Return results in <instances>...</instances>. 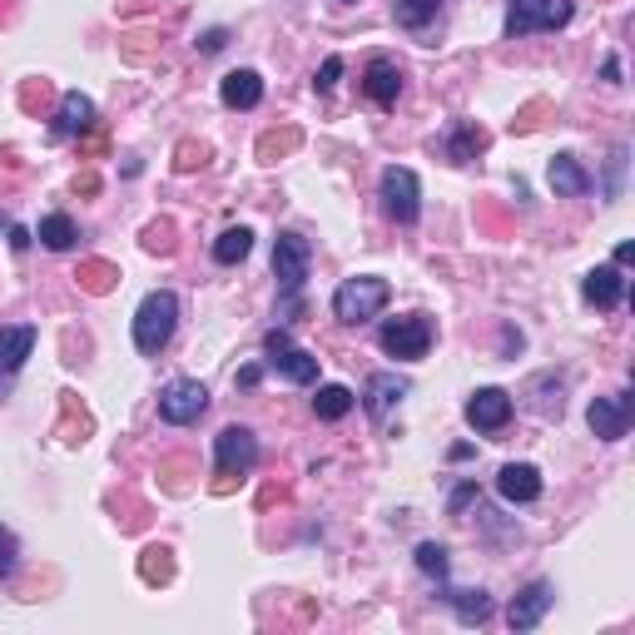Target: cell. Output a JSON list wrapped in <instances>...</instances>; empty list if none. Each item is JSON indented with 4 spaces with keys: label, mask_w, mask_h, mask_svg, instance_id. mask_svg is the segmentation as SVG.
<instances>
[{
    "label": "cell",
    "mask_w": 635,
    "mask_h": 635,
    "mask_svg": "<svg viewBox=\"0 0 635 635\" xmlns=\"http://www.w3.org/2000/svg\"><path fill=\"white\" fill-rule=\"evenodd\" d=\"M174 328H179V298H174L169 288L144 293V303L134 308V348H139L144 358H159V353L169 348Z\"/></svg>",
    "instance_id": "1"
},
{
    "label": "cell",
    "mask_w": 635,
    "mask_h": 635,
    "mask_svg": "<svg viewBox=\"0 0 635 635\" xmlns=\"http://www.w3.org/2000/svg\"><path fill=\"white\" fill-rule=\"evenodd\" d=\"M387 298H392V288H387V278H378V273L343 278L338 293H333V318L348 323V328H358V323L378 318L382 308H387Z\"/></svg>",
    "instance_id": "2"
},
{
    "label": "cell",
    "mask_w": 635,
    "mask_h": 635,
    "mask_svg": "<svg viewBox=\"0 0 635 635\" xmlns=\"http://www.w3.org/2000/svg\"><path fill=\"white\" fill-rule=\"evenodd\" d=\"M432 318L427 313H407V318H387L378 328V343L387 358H402V363H417V358H427V348H432Z\"/></svg>",
    "instance_id": "3"
},
{
    "label": "cell",
    "mask_w": 635,
    "mask_h": 635,
    "mask_svg": "<svg viewBox=\"0 0 635 635\" xmlns=\"http://www.w3.org/2000/svg\"><path fill=\"white\" fill-rule=\"evenodd\" d=\"M576 5L571 0H507V40L536 35V30H561L571 25Z\"/></svg>",
    "instance_id": "4"
},
{
    "label": "cell",
    "mask_w": 635,
    "mask_h": 635,
    "mask_svg": "<svg viewBox=\"0 0 635 635\" xmlns=\"http://www.w3.org/2000/svg\"><path fill=\"white\" fill-rule=\"evenodd\" d=\"M382 209L397 224H417V214H422V184H417L412 169H402V164L382 169Z\"/></svg>",
    "instance_id": "5"
},
{
    "label": "cell",
    "mask_w": 635,
    "mask_h": 635,
    "mask_svg": "<svg viewBox=\"0 0 635 635\" xmlns=\"http://www.w3.org/2000/svg\"><path fill=\"white\" fill-rule=\"evenodd\" d=\"M308 263H313V249H308L303 234L288 229V234L273 239V273H278V288H283L288 298L303 293V283H308Z\"/></svg>",
    "instance_id": "6"
},
{
    "label": "cell",
    "mask_w": 635,
    "mask_h": 635,
    "mask_svg": "<svg viewBox=\"0 0 635 635\" xmlns=\"http://www.w3.org/2000/svg\"><path fill=\"white\" fill-rule=\"evenodd\" d=\"M258 462V437L249 427H224L219 437H214V467H219V477L229 482V477H249ZM219 482V487H224Z\"/></svg>",
    "instance_id": "7"
},
{
    "label": "cell",
    "mask_w": 635,
    "mask_h": 635,
    "mask_svg": "<svg viewBox=\"0 0 635 635\" xmlns=\"http://www.w3.org/2000/svg\"><path fill=\"white\" fill-rule=\"evenodd\" d=\"M204 407H209V392H204V382H194V378H174L164 392H159V417H164L169 427L199 422Z\"/></svg>",
    "instance_id": "8"
},
{
    "label": "cell",
    "mask_w": 635,
    "mask_h": 635,
    "mask_svg": "<svg viewBox=\"0 0 635 635\" xmlns=\"http://www.w3.org/2000/svg\"><path fill=\"white\" fill-rule=\"evenodd\" d=\"M263 348H268V363H273L288 382H298V387H313V382H318V358L303 353V348H293V338H288L283 328H273V333L263 338Z\"/></svg>",
    "instance_id": "9"
},
{
    "label": "cell",
    "mask_w": 635,
    "mask_h": 635,
    "mask_svg": "<svg viewBox=\"0 0 635 635\" xmlns=\"http://www.w3.org/2000/svg\"><path fill=\"white\" fill-rule=\"evenodd\" d=\"M631 417H635V392H616V397H596L591 402V412H586V422H591V432L601 437V442H621L626 432H631Z\"/></svg>",
    "instance_id": "10"
},
{
    "label": "cell",
    "mask_w": 635,
    "mask_h": 635,
    "mask_svg": "<svg viewBox=\"0 0 635 635\" xmlns=\"http://www.w3.org/2000/svg\"><path fill=\"white\" fill-rule=\"evenodd\" d=\"M467 422L477 427V432H502L511 422V392L502 387H482V392H472V402H467Z\"/></svg>",
    "instance_id": "11"
},
{
    "label": "cell",
    "mask_w": 635,
    "mask_h": 635,
    "mask_svg": "<svg viewBox=\"0 0 635 635\" xmlns=\"http://www.w3.org/2000/svg\"><path fill=\"white\" fill-rule=\"evenodd\" d=\"M551 601H556V586H551V581H531V586L511 601V611H507L511 631H536L541 616L551 611Z\"/></svg>",
    "instance_id": "12"
},
{
    "label": "cell",
    "mask_w": 635,
    "mask_h": 635,
    "mask_svg": "<svg viewBox=\"0 0 635 635\" xmlns=\"http://www.w3.org/2000/svg\"><path fill=\"white\" fill-rule=\"evenodd\" d=\"M497 492H502V502H511V507H526V502L541 497V472L531 462H507L497 472Z\"/></svg>",
    "instance_id": "13"
},
{
    "label": "cell",
    "mask_w": 635,
    "mask_h": 635,
    "mask_svg": "<svg viewBox=\"0 0 635 635\" xmlns=\"http://www.w3.org/2000/svg\"><path fill=\"white\" fill-rule=\"evenodd\" d=\"M546 174H551V189H556L561 199H586V194L596 189V179L581 169V159H576V154H556Z\"/></svg>",
    "instance_id": "14"
},
{
    "label": "cell",
    "mask_w": 635,
    "mask_h": 635,
    "mask_svg": "<svg viewBox=\"0 0 635 635\" xmlns=\"http://www.w3.org/2000/svg\"><path fill=\"white\" fill-rule=\"evenodd\" d=\"M30 353H35V328H30V323H10V328H0V378L20 373Z\"/></svg>",
    "instance_id": "15"
},
{
    "label": "cell",
    "mask_w": 635,
    "mask_h": 635,
    "mask_svg": "<svg viewBox=\"0 0 635 635\" xmlns=\"http://www.w3.org/2000/svg\"><path fill=\"white\" fill-rule=\"evenodd\" d=\"M482 149H487V129L472 125V120H457V125L442 134V154H447L452 164H472Z\"/></svg>",
    "instance_id": "16"
},
{
    "label": "cell",
    "mask_w": 635,
    "mask_h": 635,
    "mask_svg": "<svg viewBox=\"0 0 635 635\" xmlns=\"http://www.w3.org/2000/svg\"><path fill=\"white\" fill-rule=\"evenodd\" d=\"M219 100H224L229 110H254L258 100H263V75H258V70H229V75L219 80Z\"/></svg>",
    "instance_id": "17"
},
{
    "label": "cell",
    "mask_w": 635,
    "mask_h": 635,
    "mask_svg": "<svg viewBox=\"0 0 635 635\" xmlns=\"http://www.w3.org/2000/svg\"><path fill=\"white\" fill-rule=\"evenodd\" d=\"M407 397V378H397V373H373L368 387H363V407H368V417H387L397 402Z\"/></svg>",
    "instance_id": "18"
},
{
    "label": "cell",
    "mask_w": 635,
    "mask_h": 635,
    "mask_svg": "<svg viewBox=\"0 0 635 635\" xmlns=\"http://www.w3.org/2000/svg\"><path fill=\"white\" fill-rule=\"evenodd\" d=\"M581 293L596 308H621L626 303V278H621V268H591L586 283H581Z\"/></svg>",
    "instance_id": "19"
},
{
    "label": "cell",
    "mask_w": 635,
    "mask_h": 635,
    "mask_svg": "<svg viewBox=\"0 0 635 635\" xmlns=\"http://www.w3.org/2000/svg\"><path fill=\"white\" fill-rule=\"evenodd\" d=\"M363 90H368V100L373 105H397V95H402V70L392 65V60H368V75H363Z\"/></svg>",
    "instance_id": "20"
},
{
    "label": "cell",
    "mask_w": 635,
    "mask_h": 635,
    "mask_svg": "<svg viewBox=\"0 0 635 635\" xmlns=\"http://www.w3.org/2000/svg\"><path fill=\"white\" fill-rule=\"evenodd\" d=\"M95 125V100L90 95H80V90H70L65 100H60V115H55V134L65 139V134H85V129Z\"/></svg>",
    "instance_id": "21"
},
{
    "label": "cell",
    "mask_w": 635,
    "mask_h": 635,
    "mask_svg": "<svg viewBox=\"0 0 635 635\" xmlns=\"http://www.w3.org/2000/svg\"><path fill=\"white\" fill-rule=\"evenodd\" d=\"M392 15H397V25H402V30L427 35V25L442 15V0H397V5H392Z\"/></svg>",
    "instance_id": "22"
},
{
    "label": "cell",
    "mask_w": 635,
    "mask_h": 635,
    "mask_svg": "<svg viewBox=\"0 0 635 635\" xmlns=\"http://www.w3.org/2000/svg\"><path fill=\"white\" fill-rule=\"evenodd\" d=\"M447 601H452V611H457L462 626H482L492 616V596L487 591H447Z\"/></svg>",
    "instance_id": "23"
},
{
    "label": "cell",
    "mask_w": 635,
    "mask_h": 635,
    "mask_svg": "<svg viewBox=\"0 0 635 635\" xmlns=\"http://www.w3.org/2000/svg\"><path fill=\"white\" fill-rule=\"evenodd\" d=\"M313 412H318L323 422H338V417H348V412H353V392H348L343 382H328V387H318Z\"/></svg>",
    "instance_id": "24"
},
{
    "label": "cell",
    "mask_w": 635,
    "mask_h": 635,
    "mask_svg": "<svg viewBox=\"0 0 635 635\" xmlns=\"http://www.w3.org/2000/svg\"><path fill=\"white\" fill-rule=\"evenodd\" d=\"M75 224H70V214H45L40 219V244L45 249H55V254H65V249H75Z\"/></svg>",
    "instance_id": "25"
},
{
    "label": "cell",
    "mask_w": 635,
    "mask_h": 635,
    "mask_svg": "<svg viewBox=\"0 0 635 635\" xmlns=\"http://www.w3.org/2000/svg\"><path fill=\"white\" fill-rule=\"evenodd\" d=\"M298 144H303V129H268V134H263V139H258V159H263V164H278V159H283V154H293V149H298Z\"/></svg>",
    "instance_id": "26"
},
{
    "label": "cell",
    "mask_w": 635,
    "mask_h": 635,
    "mask_svg": "<svg viewBox=\"0 0 635 635\" xmlns=\"http://www.w3.org/2000/svg\"><path fill=\"white\" fill-rule=\"evenodd\" d=\"M75 278H80V288H85V293H110V288L120 283V268H115V263H105V258H90Z\"/></svg>",
    "instance_id": "27"
},
{
    "label": "cell",
    "mask_w": 635,
    "mask_h": 635,
    "mask_svg": "<svg viewBox=\"0 0 635 635\" xmlns=\"http://www.w3.org/2000/svg\"><path fill=\"white\" fill-rule=\"evenodd\" d=\"M249 249H254V234L239 224V229H224V234H219L214 258H219V263H244V258H249Z\"/></svg>",
    "instance_id": "28"
},
{
    "label": "cell",
    "mask_w": 635,
    "mask_h": 635,
    "mask_svg": "<svg viewBox=\"0 0 635 635\" xmlns=\"http://www.w3.org/2000/svg\"><path fill=\"white\" fill-rule=\"evenodd\" d=\"M417 571L432 581H447V546L442 541H422L417 546Z\"/></svg>",
    "instance_id": "29"
},
{
    "label": "cell",
    "mask_w": 635,
    "mask_h": 635,
    "mask_svg": "<svg viewBox=\"0 0 635 635\" xmlns=\"http://www.w3.org/2000/svg\"><path fill=\"white\" fill-rule=\"evenodd\" d=\"M139 571H144V581H169V576H174V561H169L164 546H149L144 561H139Z\"/></svg>",
    "instance_id": "30"
},
{
    "label": "cell",
    "mask_w": 635,
    "mask_h": 635,
    "mask_svg": "<svg viewBox=\"0 0 635 635\" xmlns=\"http://www.w3.org/2000/svg\"><path fill=\"white\" fill-rule=\"evenodd\" d=\"M15 566H20V541H15L10 526H0V581H10Z\"/></svg>",
    "instance_id": "31"
},
{
    "label": "cell",
    "mask_w": 635,
    "mask_h": 635,
    "mask_svg": "<svg viewBox=\"0 0 635 635\" xmlns=\"http://www.w3.org/2000/svg\"><path fill=\"white\" fill-rule=\"evenodd\" d=\"M204 159H209V149H204V144H194V139H184V144L174 149V169H179V174H194Z\"/></svg>",
    "instance_id": "32"
},
{
    "label": "cell",
    "mask_w": 635,
    "mask_h": 635,
    "mask_svg": "<svg viewBox=\"0 0 635 635\" xmlns=\"http://www.w3.org/2000/svg\"><path fill=\"white\" fill-rule=\"evenodd\" d=\"M144 249H149V254H174V229H169V224H154V229L144 234Z\"/></svg>",
    "instance_id": "33"
},
{
    "label": "cell",
    "mask_w": 635,
    "mask_h": 635,
    "mask_svg": "<svg viewBox=\"0 0 635 635\" xmlns=\"http://www.w3.org/2000/svg\"><path fill=\"white\" fill-rule=\"evenodd\" d=\"M338 75H343V55H328V60H323V70H318V80H313V85H318V90H323V95H328V90H333V85H338Z\"/></svg>",
    "instance_id": "34"
},
{
    "label": "cell",
    "mask_w": 635,
    "mask_h": 635,
    "mask_svg": "<svg viewBox=\"0 0 635 635\" xmlns=\"http://www.w3.org/2000/svg\"><path fill=\"white\" fill-rule=\"evenodd\" d=\"M472 502H477V487H472V482H462V487L452 492V502H447V507H452V516H462Z\"/></svg>",
    "instance_id": "35"
},
{
    "label": "cell",
    "mask_w": 635,
    "mask_h": 635,
    "mask_svg": "<svg viewBox=\"0 0 635 635\" xmlns=\"http://www.w3.org/2000/svg\"><path fill=\"white\" fill-rule=\"evenodd\" d=\"M224 45H229V30H204V35H199V50H204V55H219Z\"/></svg>",
    "instance_id": "36"
},
{
    "label": "cell",
    "mask_w": 635,
    "mask_h": 635,
    "mask_svg": "<svg viewBox=\"0 0 635 635\" xmlns=\"http://www.w3.org/2000/svg\"><path fill=\"white\" fill-rule=\"evenodd\" d=\"M621 169H626V149H616V154H611V189H606V194H616V189H621Z\"/></svg>",
    "instance_id": "37"
},
{
    "label": "cell",
    "mask_w": 635,
    "mask_h": 635,
    "mask_svg": "<svg viewBox=\"0 0 635 635\" xmlns=\"http://www.w3.org/2000/svg\"><path fill=\"white\" fill-rule=\"evenodd\" d=\"M75 194H100V174H75Z\"/></svg>",
    "instance_id": "38"
},
{
    "label": "cell",
    "mask_w": 635,
    "mask_h": 635,
    "mask_svg": "<svg viewBox=\"0 0 635 635\" xmlns=\"http://www.w3.org/2000/svg\"><path fill=\"white\" fill-rule=\"evenodd\" d=\"M100 149H105V134L90 125V129H85V154H100Z\"/></svg>",
    "instance_id": "39"
},
{
    "label": "cell",
    "mask_w": 635,
    "mask_h": 635,
    "mask_svg": "<svg viewBox=\"0 0 635 635\" xmlns=\"http://www.w3.org/2000/svg\"><path fill=\"white\" fill-rule=\"evenodd\" d=\"M601 75H606L611 85H621V60H616V55H606V65H601Z\"/></svg>",
    "instance_id": "40"
},
{
    "label": "cell",
    "mask_w": 635,
    "mask_h": 635,
    "mask_svg": "<svg viewBox=\"0 0 635 635\" xmlns=\"http://www.w3.org/2000/svg\"><path fill=\"white\" fill-rule=\"evenodd\" d=\"M258 378H263V368H258V363H249V368L239 373V387H258Z\"/></svg>",
    "instance_id": "41"
},
{
    "label": "cell",
    "mask_w": 635,
    "mask_h": 635,
    "mask_svg": "<svg viewBox=\"0 0 635 635\" xmlns=\"http://www.w3.org/2000/svg\"><path fill=\"white\" fill-rule=\"evenodd\" d=\"M10 249H30V234L25 229H10Z\"/></svg>",
    "instance_id": "42"
},
{
    "label": "cell",
    "mask_w": 635,
    "mask_h": 635,
    "mask_svg": "<svg viewBox=\"0 0 635 635\" xmlns=\"http://www.w3.org/2000/svg\"><path fill=\"white\" fill-rule=\"evenodd\" d=\"M631 258H635V244H621V249H616V268H626Z\"/></svg>",
    "instance_id": "43"
},
{
    "label": "cell",
    "mask_w": 635,
    "mask_h": 635,
    "mask_svg": "<svg viewBox=\"0 0 635 635\" xmlns=\"http://www.w3.org/2000/svg\"><path fill=\"white\" fill-rule=\"evenodd\" d=\"M343 5H348V0H343Z\"/></svg>",
    "instance_id": "44"
}]
</instances>
